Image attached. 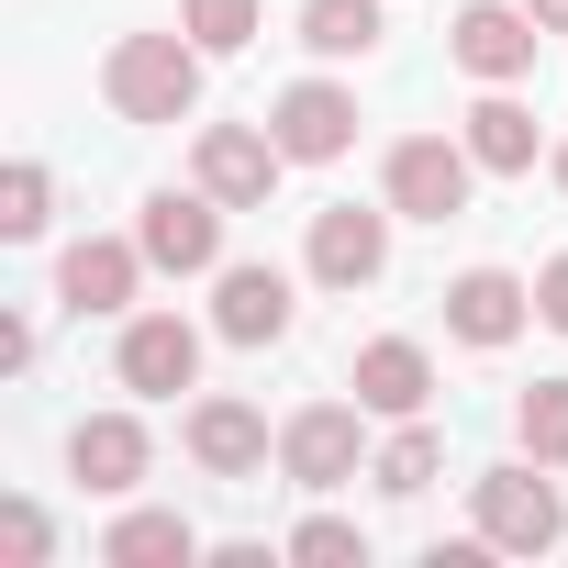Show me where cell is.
<instances>
[{"mask_svg": "<svg viewBox=\"0 0 568 568\" xmlns=\"http://www.w3.org/2000/svg\"><path fill=\"white\" fill-rule=\"evenodd\" d=\"M101 101L123 123H190L201 112V45L190 34H123L101 57Z\"/></svg>", "mask_w": 568, "mask_h": 568, "instance_id": "6da1fadb", "label": "cell"}, {"mask_svg": "<svg viewBox=\"0 0 568 568\" xmlns=\"http://www.w3.org/2000/svg\"><path fill=\"white\" fill-rule=\"evenodd\" d=\"M468 513H479V535H490L501 557H546V546L568 535V501H557L546 457H535V468H479V479H468Z\"/></svg>", "mask_w": 568, "mask_h": 568, "instance_id": "7a4b0ae2", "label": "cell"}, {"mask_svg": "<svg viewBox=\"0 0 568 568\" xmlns=\"http://www.w3.org/2000/svg\"><path fill=\"white\" fill-rule=\"evenodd\" d=\"M468 190H479L468 134H402V145H390V212H402V223H457Z\"/></svg>", "mask_w": 568, "mask_h": 568, "instance_id": "3957f363", "label": "cell"}, {"mask_svg": "<svg viewBox=\"0 0 568 568\" xmlns=\"http://www.w3.org/2000/svg\"><path fill=\"white\" fill-rule=\"evenodd\" d=\"M357 413H368V402H302L291 424H278V479H291V490H346V479L368 468Z\"/></svg>", "mask_w": 568, "mask_h": 568, "instance_id": "277c9868", "label": "cell"}, {"mask_svg": "<svg viewBox=\"0 0 568 568\" xmlns=\"http://www.w3.org/2000/svg\"><path fill=\"white\" fill-rule=\"evenodd\" d=\"M535 45H546V23L524 12V0H468V12H457V34H446V57H457L479 90L535 79Z\"/></svg>", "mask_w": 568, "mask_h": 568, "instance_id": "5b68a950", "label": "cell"}, {"mask_svg": "<svg viewBox=\"0 0 568 568\" xmlns=\"http://www.w3.org/2000/svg\"><path fill=\"white\" fill-rule=\"evenodd\" d=\"M267 134H278V156L291 168H335L346 145H357V90H335V79H291L267 101Z\"/></svg>", "mask_w": 568, "mask_h": 568, "instance_id": "8992f818", "label": "cell"}, {"mask_svg": "<svg viewBox=\"0 0 568 568\" xmlns=\"http://www.w3.org/2000/svg\"><path fill=\"white\" fill-rule=\"evenodd\" d=\"M278 134H256V123H201V145H190V179L223 201V212H256L267 190H278Z\"/></svg>", "mask_w": 568, "mask_h": 568, "instance_id": "52a82bcc", "label": "cell"}, {"mask_svg": "<svg viewBox=\"0 0 568 568\" xmlns=\"http://www.w3.org/2000/svg\"><path fill=\"white\" fill-rule=\"evenodd\" d=\"M134 245H145L168 278H201V267H223V201H212V190H156V201L134 212Z\"/></svg>", "mask_w": 568, "mask_h": 568, "instance_id": "ba28073f", "label": "cell"}, {"mask_svg": "<svg viewBox=\"0 0 568 568\" xmlns=\"http://www.w3.org/2000/svg\"><path fill=\"white\" fill-rule=\"evenodd\" d=\"M145 267H156V256H145L134 234H79V245L57 256V302H68L79 324H90V313H134Z\"/></svg>", "mask_w": 568, "mask_h": 568, "instance_id": "9c48e42d", "label": "cell"}, {"mask_svg": "<svg viewBox=\"0 0 568 568\" xmlns=\"http://www.w3.org/2000/svg\"><path fill=\"white\" fill-rule=\"evenodd\" d=\"M112 368H123V390H145V402H179V390L201 379V324H190V313H134Z\"/></svg>", "mask_w": 568, "mask_h": 568, "instance_id": "30bf717a", "label": "cell"}, {"mask_svg": "<svg viewBox=\"0 0 568 568\" xmlns=\"http://www.w3.org/2000/svg\"><path fill=\"white\" fill-rule=\"evenodd\" d=\"M535 324V278H513V267H457L446 278V335L457 346H513Z\"/></svg>", "mask_w": 568, "mask_h": 568, "instance_id": "8fae6325", "label": "cell"}, {"mask_svg": "<svg viewBox=\"0 0 568 568\" xmlns=\"http://www.w3.org/2000/svg\"><path fill=\"white\" fill-rule=\"evenodd\" d=\"M379 267H390V212H357V201L313 212V278L324 291H368Z\"/></svg>", "mask_w": 568, "mask_h": 568, "instance_id": "7c38bea8", "label": "cell"}, {"mask_svg": "<svg viewBox=\"0 0 568 568\" xmlns=\"http://www.w3.org/2000/svg\"><path fill=\"white\" fill-rule=\"evenodd\" d=\"M212 335L223 346H278L291 335V278L278 267H212Z\"/></svg>", "mask_w": 568, "mask_h": 568, "instance_id": "4fadbf2b", "label": "cell"}, {"mask_svg": "<svg viewBox=\"0 0 568 568\" xmlns=\"http://www.w3.org/2000/svg\"><path fill=\"white\" fill-rule=\"evenodd\" d=\"M190 457H201L212 479H256V468H267V413H256V402H234V390L190 402Z\"/></svg>", "mask_w": 568, "mask_h": 568, "instance_id": "5bb4252c", "label": "cell"}, {"mask_svg": "<svg viewBox=\"0 0 568 568\" xmlns=\"http://www.w3.org/2000/svg\"><path fill=\"white\" fill-rule=\"evenodd\" d=\"M357 402H368L379 424H413V413L435 402V357H424L413 335H379V346H357Z\"/></svg>", "mask_w": 568, "mask_h": 568, "instance_id": "9a60e30c", "label": "cell"}, {"mask_svg": "<svg viewBox=\"0 0 568 568\" xmlns=\"http://www.w3.org/2000/svg\"><path fill=\"white\" fill-rule=\"evenodd\" d=\"M145 457H156V446H145L134 413H90V424L68 435V468H79V490H101V501H123V490L145 479Z\"/></svg>", "mask_w": 568, "mask_h": 568, "instance_id": "2e32d148", "label": "cell"}, {"mask_svg": "<svg viewBox=\"0 0 568 568\" xmlns=\"http://www.w3.org/2000/svg\"><path fill=\"white\" fill-rule=\"evenodd\" d=\"M457 134H468V156H479V179H524V168L546 156V134H535V112H524L513 90H479Z\"/></svg>", "mask_w": 568, "mask_h": 568, "instance_id": "e0dca14e", "label": "cell"}, {"mask_svg": "<svg viewBox=\"0 0 568 568\" xmlns=\"http://www.w3.org/2000/svg\"><path fill=\"white\" fill-rule=\"evenodd\" d=\"M190 557H201V535L179 513H123L101 535V568H190Z\"/></svg>", "mask_w": 568, "mask_h": 568, "instance_id": "ac0fdd59", "label": "cell"}, {"mask_svg": "<svg viewBox=\"0 0 568 568\" xmlns=\"http://www.w3.org/2000/svg\"><path fill=\"white\" fill-rule=\"evenodd\" d=\"M379 0H302V45L324 57V68H346V57H379Z\"/></svg>", "mask_w": 568, "mask_h": 568, "instance_id": "d6986e66", "label": "cell"}, {"mask_svg": "<svg viewBox=\"0 0 568 568\" xmlns=\"http://www.w3.org/2000/svg\"><path fill=\"white\" fill-rule=\"evenodd\" d=\"M435 468H446V435H435L424 413H413V424H402V435L368 457V479H379L390 501H424V490H435Z\"/></svg>", "mask_w": 568, "mask_h": 568, "instance_id": "ffe728a7", "label": "cell"}, {"mask_svg": "<svg viewBox=\"0 0 568 568\" xmlns=\"http://www.w3.org/2000/svg\"><path fill=\"white\" fill-rule=\"evenodd\" d=\"M256 23H267L256 0H179V34H190L201 57H245V45H256Z\"/></svg>", "mask_w": 568, "mask_h": 568, "instance_id": "44dd1931", "label": "cell"}, {"mask_svg": "<svg viewBox=\"0 0 568 568\" xmlns=\"http://www.w3.org/2000/svg\"><path fill=\"white\" fill-rule=\"evenodd\" d=\"M57 223V179L34 168V156H12V168H0V234H12V245H34Z\"/></svg>", "mask_w": 568, "mask_h": 568, "instance_id": "7402d4cb", "label": "cell"}, {"mask_svg": "<svg viewBox=\"0 0 568 568\" xmlns=\"http://www.w3.org/2000/svg\"><path fill=\"white\" fill-rule=\"evenodd\" d=\"M513 435H524V457L568 468V379H535V390L513 402Z\"/></svg>", "mask_w": 568, "mask_h": 568, "instance_id": "603a6c76", "label": "cell"}, {"mask_svg": "<svg viewBox=\"0 0 568 568\" xmlns=\"http://www.w3.org/2000/svg\"><path fill=\"white\" fill-rule=\"evenodd\" d=\"M291 557L302 568H368V535L346 513H313V524H291Z\"/></svg>", "mask_w": 568, "mask_h": 568, "instance_id": "cb8c5ba5", "label": "cell"}, {"mask_svg": "<svg viewBox=\"0 0 568 568\" xmlns=\"http://www.w3.org/2000/svg\"><path fill=\"white\" fill-rule=\"evenodd\" d=\"M535 324H546V335H568V256H546V267H535Z\"/></svg>", "mask_w": 568, "mask_h": 568, "instance_id": "d4e9b609", "label": "cell"}, {"mask_svg": "<svg viewBox=\"0 0 568 568\" xmlns=\"http://www.w3.org/2000/svg\"><path fill=\"white\" fill-rule=\"evenodd\" d=\"M0 535H12V557H45V546H57V524H45L34 501H12V524H0Z\"/></svg>", "mask_w": 568, "mask_h": 568, "instance_id": "484cf974", "label": "cell"}, {"mask_svg": "<svg viewBox=\"0 0 568 568\" xmlns=\"http://www.w3.org/2000/svg\"><path fill=\"white\" fill-rule=\"evenodd\" d=\"M23 368H34V324L12 313V324H0V379H23Z\"/></svg>", "mask_w": 568, "mask_h": 568, "instance_id": "4316f807", "label": "cell"}, {"mask_svg": "<svg viewBox=\"0 0 568 568\" xmlns=\"http://www.w3.org/2000/svg\"><path fill=\"white\" fill-rule=\"evenodd\" d=\"M524 12H535V23H546V34H568V0H524Z\"/></svg>", "mask_w": 568, "mask_h": 568, "instance_id": "83f0119b", "label": "cell"}, {"mask_svg": "<svg viewBox=\"0 0 568 568\" xmlns=\"http://www.w3.org/2000/svg\"><path fill=\"white\" fill-rule=\"evenodd\" d=\"M546 168H557V190H568V145H557V156H546Z\"/></svg>", "mask_w": 568, "mask_h": 568, "instance_id": "f1b7e54d", "label": "cell"}]
</instances>
